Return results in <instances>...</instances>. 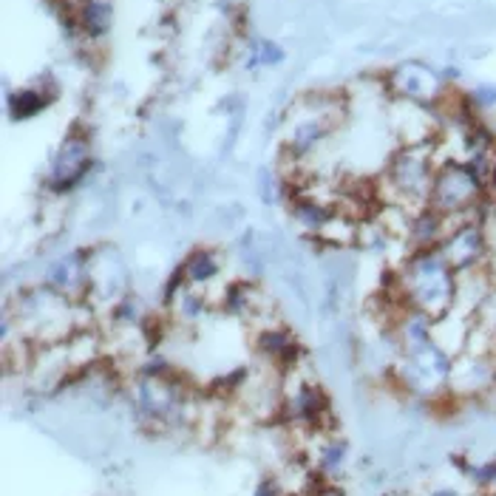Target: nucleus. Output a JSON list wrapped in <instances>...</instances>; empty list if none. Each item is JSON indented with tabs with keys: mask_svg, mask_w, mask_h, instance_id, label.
Wrapping results in <instances>:
<instances>
[{
	"mask_svg": "<svg viewBox=\"0 0 496 496\" xmlns=\"http://www.w3.org/2000/svg\"><path fill=\"white\" fill-rule=\"evenodd\" d=\"M385 295L397 298L408 310H417L431 321L443 318L457 304V269L437 250H411L389 272Z\"/></svg>",
	"mask_w": 496,
	"mask_h": 496,
	"instance_id": "1",
	"label": "nucleus"
},
{
	"mask_svg": "<svg viewBox=\"0 0 496 496\" xmlns=\"http://www.w3.org/2000/svg\"><path fill=\"white\" fill-rule=\"evenodd\" d=\"M6 312L15 318L17 332L37 346L63 343L77 332V304L48 284L17 292L6 304Z\"/></svg>",
	"mask_w": 496,
	"mask_h": 496,
	"instance_id": "2",
	"label": "nucleus"
},
{
	"mask_svg": "<svg viewBox=\"0 0 496 496\" xmlns=\"http://www.w3.org/2000/svg\"><path fill=\"white\" fill-rule=\"evenodd\" d=\"M439 168L437 142L434 145H415L397 148L385 164V174L377 185L380 205H400L408 213H420L428 207L434 176Z\"/></svg>",
	"mask_w": 496,
	"mask_h": 496,
	"instance_id": "3",
	"label": "nucleus"
},
{
	"mask_svg": "<svg viewBox=\"0 0 496 496\" xmlns=\"http://www.w3.org/2000/svg\"><path fill=\"white\" fill-rule=\"evenodd\" d=\"M491 202L493 199L488 196L485 179L465 159L439 162L428 207H434L443 216H462V213H482Z\"/></svg>",
	"mask_w": 496,
	"mask_h": 496,
	"instance_id": "4",
	"label": "nucleus"
},
{
	"mask_svg": "<svg viewBox=\"0 0 496 496\" xmlns=\"http://www.w3.org/2000/svg\"><path fill=\"white\" fill-rule=\"evenodd\" d=\"M346 117V108L335 97H310L307 111L292 114L284 136V148L290 153V162L298 164L310 159L326 140L335 133L338 125Z\"/></svg>",
	"mask_w": 496,
	"mask_h": 496,
	"instance_id": "5",
	"label": "nucleus"
},
{
	"mask_svg": "<svg viewBox=\"0 0 496 496\" xmlns=\"http://www.w3.org/2000/svg\"><path fill=\"white\" fill-rule=\"evenodd\" d=\"M91 168H94L91 136L74 125L63 136L58 153H54V159H51V168H48V176H46V190L58 193V196L71 193L89 179Z\"/></svg>",
	"mask_w": 496,
	"mask_h": 496,
	"instance_id": "6",
	"label": "nucleus"
},
{
	"mask_svg": "<svg viewBox=\"0 0 496 496\" xmlns=\"http://www.w3.org/2000/svg\"><path fill=\"white\" fill-rule=\"evenodd\" d=\"M131 275L125 259L114 247H91L89 250V304L97 310H111L131 290Z\"/></svg>",
	"mask_w": 496,
	"mask_h": 496,
	"instance_id": "7",
	"label": "nucleus"
},
{
	"mask_svg": "<svg viewBox=\"0 0 496 496\" xmlns=\"http://www.w3.org/2000/svg\"><path fill=\"white\" fill-rule=\"evenodd\" d=\"M385 89L395 94V100L420 102L428 108H437V102L449 94L446 79L434 69L423 63H400L385 74Z\"/></svg>",
	"mask_w": 496,
	"mask_h": 496,
	"instance_id": "8",
	"label": "nucleus"
},
{
	"mask_svg": "<svg viewBox=\"0 0 496 496\" xmlns=\"http://www.w3.org/2000/svg\"><path fill=\"white\" fill-rule=\"evenodd\" d=\"M253 349L259 352V357L264 364H269L272 369H279L281 375H287L290 369H295V366H301L307 361V352H304V346H301V341L279 321L256 326Z\"/></svg>",
	"mask_w": 496,
	"mask_h": 496,
	"instance_id": "9",
	"label": "nucleus"
},
{
	"mask_svg": "<svg viewBox=\"0 0 496 496\" xmlns=\"http://www.w3.org/2000/svg\"><path fill=\"white\" fill-rule=\"evenodd\" d=\"M392 128L403 148L434 145L439 142V114L428 105L395 100L392 105Z\"/></svg>",
	"mask_w": 496,
	"mask_h": 496,
	"instance_id": "10",
	"label": "nucleus"
},
{
	"mask_svg": "<svg viewBox=\"0 0 496 496\" xmlns=\"http://www.w3.org/2000/svg\"><path fill=\"white\" fill-rule=\"evenodd\" d=\"M439 253L446 256V261L457 272L468 269H480L488 264V236L482 222H465L457 230H451L443 244H439Z\"/></svg>",
	"mask_w": 496,
	"mask_h": 496,
	"instance_id": "11",
	"label": "nucleus"
},
{
	"mask_svg": "<svg viewBox=\"0 0 496 496\" xmlns=\"http://www.w3.org/2000/svg\"><path fill=\"white\" fill-rule=\"evenodd\" d=\"M51 290H58L74 304H86L89 301V250H71L63 259H58L48 272L46 281Z\"/></svg>",
	"mask_w": 496,
	"mask_h": 496,
	"instance_id": "12",
	"label": "nucleus"
},
{
	"mask_svg": "<svg viewBox=\"0 0 496 496\" xmlns=\"http://www.w3.org/2000/svg\"><path fill=\"white\" fill-rule=\"evenodd\" d=\"M474 323H477L474 315H465L459 310H451L449 315L434 321L431 338H434V343L439 349H443L446 354H451L454 361H457V357L468 349V341H471V332H474Z\"/></svg>",
	"mask_w": 496,
	"mask_h": 496,
	"instance_id": "13",
	"label": "nucleus"
},
{
	"mask_svg": "<svg viewBox=\"0 0 496 496\" xmlns=\"http://www.w3.org/2000/svg\"><path fill=\"white\" fill-rule=\"evenodd\" d=\"M164 310H168L171 321H176L179 326H196L199 321H205L216 307L207 295V290L199 287H190L187 281L164 301Z\"/></svg>",
	"mask_w": 496,
	"mask_h": 496,
	"instance_id": "14",
	"label": "nucleus"
},
{
	"mask_svg": "<svg viewBox=\"0 0 496 496\" xmlns=\"http://www.w3.org/2000/svg\"><path fill=\"white\" fill-rule=\"evenodd\" d=\"M179 272L190 287L210 290L222 275V253L216 247H193L179 264Z\"/></svg>",
	"mask_w": 496,
	"mask_h": 496,
	"instance_id": "15",
	"label": "nucleus"
},
{
	"mask_svg": "<svg viewBox=\"0 0 496 496\" xmlns=\"http://www.w3.org/2000/svg\"><path fill=\"white\" fill-rule=\"evenodd\" d=\"M77 23L79 35L86 40H102L111 32L114 23V4L111 0H77Z\"/></svg>",
	"mask_w": 496,
	"mask_h": 496,
	"instance_id": "16",
	"label": "nucleus"
},
{
	"mask_svg": "<svg viewBox=\"0 0 496 496\" xmlns=\"http://www.w3.org/2000/svg\"><path fill=\"white\" fill-rule=\"evenodd\" d=\"M446 236H449L446 216L437 213L434 207H426L415 216V222H411L408 247L411 250H437Z\"/></svg>",
	"mask_w": 496,
	"mask_h": 496,
	"instance_id": "17",
	"label": "nucleus"
},
{
	"mask_svg": "<svg viewBox=\"0 0 496 496\" xmlns=\"http://www.w3.org/2000/svg\"><path fill=\"white\" fill-rule=\"evenodd\" d=\"M58 100V91L54 89H43V86H29V89H15L6 97V108H9V117L23 122V120H32L37 114H43L46 108Z\"/></svg>",
	"mask_w": 496,
	"mask_h": 496,
	"instance_id": "18",
	"label": "nucleus"
},
{
	"mask_svg": "<svg viewBox=\"0 0 496 496\" xmlns=\"http://www.w3.org/2000/svg\"><path fill=\"white\" fill-rule=\"evenodd\" d=\"M315 241L323 247H332V250H349V247H357V241H361V222H354V218H349L338 210L321 227Z\"/></svg>",
	"mask_w": 496,
	"mask_h": 496,
	"instance_id": "19",
	"label": "nucleus"
},
{
	"mask_svg": "<svg viewBox=\"0 0 496 496\" xmlns=\"http://www.w3.org/2000/svg\"><path fill=\"white\" fill-rule=\"evenodd\" d=\"M346 462V443L343 439H335L332 437H323V443L315 449V471H321L323 477L332 480Z\"/></svg>",
	"mask_w": 496,
	"mask_h": 496,
	"instance_id": "20",
	"label": "nucleus"
},
{
	"mask_svg": "<svg viewBox=\"0 0 496 496\" xmlns=\"http://www.w3.org/2000/svg\"><path fill=\"white\" fill-rule=\"evenodd\" d=\"M250 48V58H247V69L256 71V69H275V66H281L284 63V48L275 43V40H256L253 46H247Z\"/></svg>",
	"mask_w": 496,
	"mask_h": 496,
	"instance_id": "21",
	"label": "nucleus"
},
{
	"mask_svg": "<svg viewBox=\"0 0 496 496\" xmlns=\"http://www.w3.org/2000/svg\"><path fill=\"white\" fill-rule=\"evenodd\" d=\"M468 100L477 108V111H488L496 105V86H477L474 91H468Z\"/></svg>",
	"mask_w": 496,
	"mask_h": 496,
	"instance_id": "22",
	"label": "nucleus"
},
{
	"mask_svg": "<svg viewBox=\"0 0 496 496\" xmlns=\"http://www.w3.org/2000/svg\"><path fill=\"white\" fill-rule=\"evenodd\" d=\"M256 496H287V493H284V488H281L279 477H267V480H261V482H259Z\"/></svg>",
	"mask_w": 496,
	"mask_h": 496,
	"instance_id": "23",
	"label": "nucleus"
},
{
	"mask_svg": "<svg viewBox=\"0 0 496 496\" xmlns=\"http://www.w3.org/2000/svg\"><path fill=\"white\" fill-rule=\"evenodd\" d=\"M431 496H457V491H446V488H443V491H434Z\"/></svg>",
	"mask_w": 496,
	"mask_h": 496,
	"instance_id": "24",
	"label": "nucleus"
},
{
	"mask_svg": "<svg viewBox=\"0 0 496 496\" xmlns=\"http://www.w3.org/2000/svg\"><path fill=\"white\" fill-rule=\"evenodd\" d=\"M491 496H496V485H493V491H491Z\"/></svg>",
	"mask_w": 496,
	"mask_h": 496,
	"instance_id": "25",
	"label": "nucleus"
},
{
	"mask_svg": "<svg viewBox=\"0 0 496 496\" xmlns=\"http://www.w3.org/2000/svg\"><path fill=\"white\" fill-rule=\"evenodd\" d=\"M395 496H400V493H395Z\"/></svg>",
	"mask_w": 496,
	"mask_h": 496,
	"instance_id": "26",
	"label": "nucleus"
}]
</instances>
